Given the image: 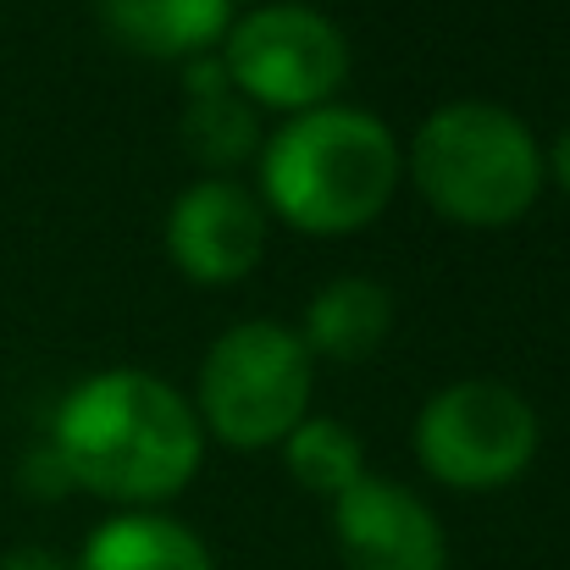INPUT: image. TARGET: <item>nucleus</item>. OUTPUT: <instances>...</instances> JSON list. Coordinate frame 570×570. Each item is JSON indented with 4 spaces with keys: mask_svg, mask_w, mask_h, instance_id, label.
Segmentation results:
<instances>
[{
    "mask_svg": "<svg viewBox=\"0 0 570 570\" xmlns=\"http://www.w3.org/2000/svg\"><path fill=\"white\" fill-rule=\"evenodd\" d=\"M415 454L454 488H499L538 454V415L504 382H454L415 415Z\"/></svg>",
    "mask_w": 570,
    "mask_h": 570,
    "instance_id": "obj_5",
    "label": "nucleus"
},
{
    "mask_svg": "<svg viewBox=\"0 0 570 570\" xmlns=\"http://www.w3.org/2000/svg\"><path fill=\"white\" fill-rule=\"evenodd\" d=\"M100 22L139 56H194L227 28V0H100Z\"/></svg>",
    "mask_w": 570,
    "mask_h": 570,
    "instance_id": "obj_10",
    "label": "nucleus"
},
{
    "mask_svg": "<svg viewBox=\"0 0 570 570\" xmlns=\"http://www.w3.org/2000/svg\"><path fill=\"white\" fill-rule=\"evenodd\" d=\"M50 449L89 493L150 504L194 476L199 421L167 382L145 372H106L67 393V404L56 410Z\"/></svg>",
    "mask_w": 570,
    "mask_h": 570,
    "instance_id": "obj_1",
    "label": "nucleus"
},
{
    "mask_svg": "<svg viewBox=\"0 0 570 570\" xmlns=\"http://www.w3.org/2000/svg\"><path fill=\"white\" fill-rule=\"evenodd\" d=\"M184 139L199 161L210 167H233L255 150V111L244 106V95L233 83L222 89H205L189 95V111H184Z\"/></svg>",
    "mask_w": 570,
    "mask_h": 570,
    "instance_id": "obj_13",
    "label": "nucleus"
},
{
    "mask_svg": "<svg viewBox=\"0 0 570 570\" xmlns=\"http://www.w3.org/2000/svg\"><path fill=\"white\" fill-rule=\"evenodd\" d=\"M387 322H393V299L387 288H377L372 277H338L327 283L311 311H305V350H322L327 361H366L387 338Z\"/></svg>",
    "mask_w": 570,
    "mask_h": 570,
    "instance_id": "obj_9",
    "label": "nucleus"
},
{
    "mask_svg": "<svg viewBox=\"0 0 570 570\" xmlns=\"http://www.w3.org/2000/svg\"><path fill=\"white\" fill-rule=\"evenodd\" d=\"M410 173L443 216L499 227L538 199L543 156L515 111L493 100H449L421 122L410 145Z\"/></svg>",
    "mask_w": 570,
    "mask_h": 570,
    "instance_id": "obj_3",
    "label": "nucleus"
},
{
    "mask_svg": "<svg viewBox=\"0 0 570 570\" xmlns=\"http://www.w3.org/2000/svg\"><path fill=\"white\" fill-rule=\"evenodd\" d=\"M222 67L238 95L283 111H311L344 83L350 45L316 6H261L227 33Z\"/></svg>",
    "mask_w": 570,
    "mask_h": 570,
    "instance_id": "obj_6",
    "label": "nucleus"
},
{
    "mask_svg": "<svg viewBox=\"0 0 570 570\" xmlns=\"http://www.w3.org/2000/svg\"><path fill=\"white\" fill-rule=\"evenodd\" d=\"M333 538L350 570H443L449 543L438 515L399 482L361 476L333 499Z\"/></svg>",
    "mask_w": 570,
    "mask_h": 570,
    "instance_id": "obj_7",
    "label": "nucleus"
},
{
    "mask_svg": "<svg viewBox=\"0 0 570 570\" xmlns=\"http://www.w3.org/2000/svg\"><path fill=\"white\" fill-rule=\"evenodd\" d=\"M266 199L305 233H350L372 222L399 184V145L366 111L311 106L261 156Z\"/></svg>",
    "mask_w": 570,
    "mask_h": 570,
    "instance_id": "obj_2",
    "label": "nucleus"
},
{
    "mask_svg": "<svg viewBox=\"0 0 570 570\" xmlns=\"http://www.w3.org/2000/svg\"><path fill=\"white\" fill-rule=\"evenodd\" d=\"M554 178H560V189L570 194V128L560 134V145H554Z\"/></svg>",
    "mask_w": 570,
    "mask_h": 570,
    "instance_id": "obj_16",
    "label": "nucleus"
},
{
    "mask_svg": "<svg viewBox=\"0 0 570 570\" xmlns=\"http://www.w3.org/2000/svg\"><path fill=\"white\" fill-rule=\"evenodd\" d=\"M22 488H28L33 499H56L61 488H72V476H67V465H61V454H56L50 443L22 460Z\"/></svg>",
    "mask_w": 570,
    "mask_h": 570,
    "instance_id": "obj_14",
    "label": "nucleus"
},
{
    "mask_svg": "<svg viewBox=\"0 0 570 570\" xmlns=\"http://www.w3.org/2000/svg\"><path fill=\"white\" fill-rule=\"evenodd\" d=\"M0 570H67L50 549H11L6 560H0Z\"/></svg>",
    "mask_w": 570,
    "mask_h": 570,
    "instance_id": "obj_15",
    "label": "nucleus"
},
{
    "mask_svg": "<svg viewBox=\"0 0 570 570\" xmlns=\"http://www.w3.org/2000/svg\"><path fill=\"white\" fill-rule=\"evenodd\" d=\"M78 570H216L205 543L167 515H117L106 521Z\"/></svg>",
    "mask_w": 570,
    "mask_h": 570,
    "instance_id": "obj_11",
    "label": "nucleus"
},
{
    "mask_svg": "<svg viewBox=\"0 0 570 570\" xmlns=\"http://www.w3.org/2000/svg\"><path fill=\"white\" fill-rule=\"evenodd\" d=\"M288 471L311 488V493H327V499H338V493H350L366 471H361V438L350 432V426H338V421H327V415H311V421H299L294 432H288Z\"/></svg>",
    "mask_w": 570,
    "mask_h": 570,
    "instance_id": "obj_12",
    "label": "nucleus"
},
{
    "mask_svg": "<svg viewBox=\"0 0 570 570\" xmlns=\"http://www.w3.org/2000/svg\"><path fill=\"white\" fill-rule=\"evenodd\" d=\"M261 244H266V216H261L255 194L227 178L184 189L167 216V249L194 283L244 277L261 261Z\"/></svg>",
    "mask_w": 570,
    "mask_h": 570,
    "instance_id": "obj_8",
    "label": "nucleus"
},
{
    "mask_svg": "<svg viewBox=\"0 0 570 570\" xmlns=\"http://www.w3.org/2000/svg\"><path fill=\"white\" fill-rule=\"evenodd\" d=\"M311 350L277 322H238L199 366V410L216 438L261 449L305 421Z\"/></svg>",
    "mask_w": 570,
    "mask_h": 570,
    "instance_id": "obj_4",
    "label": "nucleus"
}]
</instances>
